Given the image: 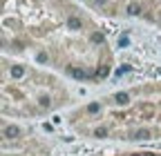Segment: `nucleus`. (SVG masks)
Masks as SVG:
<instances>
[{"instance_id": "obj_1", "label": "nucleus", "mask_w": 161, "mask_h": 156, "mask_svg": "<svg viewBox=\"0 0 161 156\" xmlns=\"http://www.w3.org/2000/svg\"><path fill=\"white\" fill-rule=\"evenodd\" d=\"M132 156H139V154H132Z\"/></svg>"}]
</instances>
